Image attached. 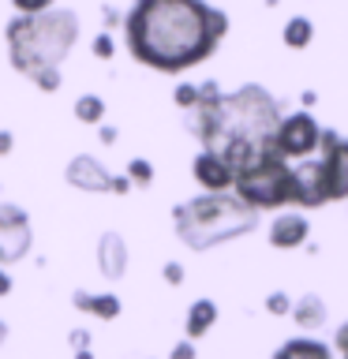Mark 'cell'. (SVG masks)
Instances as JSON below:
<instances>
[{
	"instance_id": "1",
	"label": "cell",
	"mask_w": 348,
	"mask_h": 359,
	"mask_svg": "<svg viewBox=\"0 0 348 359\" xmlns=\"http://www.w3.org/2000/svg\"><path fill=\"white\" fill-rule=\"evenodd\" d=\"M229 34V15L206 0H135L123 19L128 53L165 75L210 60Z\"/></svg>"
},
{
	"instance_id": "2",
	"label": "cell",
	"mask_w": 348,
	"mask_h": 359,
	"mask_svg": "<svg viewBox=\"0 0 348 359\" xmlns=\"http://www.w3.org/2000/svg\"><path fill=\"white\" fill-rule=\"evenodd\" d=\"M277 123H281V109L266 86L247 83L236 94H221L218 83H202L199 105L187 116V131L210 154L225 157L232 172H243L247 165L274 154Z\"/></svg>"
},
{
	"instance_id": "3",
	"label": "cell",
	"mask_w": 348,
	"mask_h": 359,
	"mask_svg": "<svg viewBox=\"0 0 348 359\" xmlns=\"http://www.w3.org/2000/svg\"><path fill=\"white\" fill-rule=\"evenodd\" d=\"M11 67L27 79L60 72L79 41V15L72 8H49L41 15H15L4 27Z\"/></svg>"
},
{
	"instance_id": "4",
	"label": "cell",
	"mask_w": 348,
	"mask_h": 359,
	"mask_svg": "<svg viewBox=\"0 0 348 359\" xmlns=\"http://www.w3.org/2000/svg\"><path fill=\"white\" fill-rule=\"evenodd\" d=\"M173 224L180 243L191 251H210V247L232 243L240 236L258 229V210L240 202L232 191L225 195H199L191 202H180L173 210Z\"/></svg>"
},
{
	"instance_id": "5",
	"label": "cell",
	"mask_w": 348,
	"mask_h": 359,
	"mask_svg": "<svg viewBox=\"0 0 348 359\" xmlns=\"http://www.w3.org/2000/svg\"><path fill=\"white\" fill-rule=\"evenodd\" d=\"M292 176H296V206L319 210L326 202L348 198V139L337 131H322L319 157L300 161Z\"/></svg>"
},
{
	"instance_id": "6",
	"label": "cell",
	"mask_w": 348,
	"mask_h": 359,
	"mask_svg": "<svg viewBox=\"0 0 348 359\" xmlns=\"http://www.w3.org/2000/svg\"><path fill=\"white\" fill-rule=\"evenodd\" d=\"M232 195L258 213L288 206V202L296 206V176H292V165L277 154H266L262 161H255L243 172H236Z\"/></svg>"
},
{
	"instance_id": "7",
	"label": "cell",
	"mask_w": 348,
	"mask_h": 359,
	"mask_svg": "<svg viewBox=\"0 0 348 359\" xmlns=\"http://www.w3.org/2000/svg\"><path fill=\"white\" fill-rule=\"evenodd\" d=\"M322 142V128L311 112H292V116H281L277 135H274V154L285 157V161H307V157L319 150Z\"/></svg>"
},
{
	"instance_id": "8",
	"label": "cell",
	"mask_w": 348,
	"mask_h": 359,
	"mask_svg": "<svg viewBox=\"0 0 348 359\" xmlns=\"http://www.w3.org/2000/svg\"><path fill=\"white\" fill-rule=\"evenodd\" d=\"M64 180L79 191H109V195H128L131 191V180L128 176H109L105 165H101L94 154L72 157L67 168H64Z\"/></svg>"
},
{
	"instance_id": "9",
	"label": "cell",
	"mask_w": 348,
	"mask_h": 359,
	"mask_svg": "<svg viewBox=\"0 0 348 359\" xmlns=\"http://www.w3.org/2000/svg\"><path fill=\"white\" fill-rule=\"evenodd\" d=\"M34 232L27 210L15 202H0V266H15L22 255L30 251Z\"/></svg>"
},
{
	"instance_id": "10",
	"label": "cell",
	"mask_w": 348,
	"mask_h": 359,
	"mask_svg": "<svg viewBox=\"0 0 348 359\" xmlns=\"http://www.w3.org/2000/svg\"><path fill=\"white\" fill-rule=\"evenodd\" d=\"M191 176H195V184L206 191V195H225V191H232V184H236V172L229 168V161L218 154H210V150H202L195 157Z\"/></svg>"
},
{
	"instance_id": "11",
	"label": "cell",
	"mask_w": 348,
	"mask_h": 359,
	"mask_svg": "<svg viewBox=\"0 0 348 359\" xmlns=\"http://www.w3.org/2000/svg\"><path fill=\"white\" fill-rule=\"evenodd\" d=\"M307 232H311V221L303 217V213L288 210V213H281V217H274V224H269V243H274L277 251H292V247H303Z\"/></svg>"
},
{
	"instance_id": "12",
	"label": "cell",
	"mask_w": 348,
	"mask_h": 359,
	"mask_svg": "<svg viewBox=\"0 0 348 359\" xmlns=\"http://www.w3.org/2000/svg\"><path fill=\"white\" fill-rule=\"evenodd\" d=\"M98 269L109 280H120L128 273V243H123L120 232H105L98 240Z\"/></svg>"
},
{
	"instance_id": "13",
	"label": "cell",
	"mask_w": 348,
	"mask_h": 359,
	"mask_svg": "<svg viewBox=\"0 0 348 359\" xmlns=\"http://www.w3.org/2000/svg\"><path fill=\"white\" fill-rule=\"evenodd\" d=\"M274 359H333V352L319 337H292L274 352Z\"/></svg>"
},
{
	"instance_id": "14",
	"label": "cell",
	"mask_w": 348,
	"mask_h": 359,
	"mask_svg": "<svg viewBox=\"0 0 348 359\" xmlns=\"http://www.w3.org/2000/svg\"><path fill=\"white\" fill-rule=\"evenodd\" d=\"M213 322H218V303H213V299H195V303L187 307V322H184L187 341L206 337V333L213 330Z\"/></svg>"
},
{
	"instance_id": "15",
	"label": "cell",
	"mask_w": 348,
	"mask_h": 359,
	"mask_svg": "<svg viewBox=\"0 0 348 359\" xmlns=\"http://www.w3.org/2000/svg\"><path fill=\"white\" fill-rule=\"evenodd\" d=\"M72 303H75L79 311H86V314H94V318H101V322L120 318V299L112 296V292H105V296H90V292L79 288L75 296H72Z\"/></svg>"
},
{
	"instance_id": "16",
	"label": "cell",
	"mask_w": 348,
	"mask_h": 359,
	"mask_svg": "<svg viewBox=\"0 0 348 359\" xmlns=\"http://www.w3.org/2000/svg\"><path fill=\"white\" fill-rule=\"evenodd\" d=\"M292 318H296L303 330H322L326 325V303L319 296H303L300 303H292Z\"/></svg>"
},
{
	"instance_id": "17",
	"label": "cell",
	"mask_w": 348,
	"mask_h": 359,
	"mask_svg": "<svg viewBox=\"0 0 348 359\" xmlns=\"http://www.w3.org/2000/svg\"><path fill=\"white\" fill-rule=\"evenodd\" d=\"M311 34H314V27H311L307 15H292V19L285 22V34H281V38H285L288 49H307V45H311Z\"/></svg>"
},
{
	"instance_id": "18",
	"label": "cell",
	"mask_w": 348,
	"mask_h": 359,
	"mask_svg": "<svg viewBox=\"0 0 348 359\" xmlns=\"http://www.w3.org/2000/svg\"><path fill=\"white\" fill-rule=\"evenodd\" d=\"M101 116H105V101L98 94H83L75 101V120L79 123H101Z\"/></svg>"
},
{
	"instance_id": "19",
	"label": "cell",
	"mask_w": 348,
	"mask_h": 359,
	"mask_svg": "<svg viewBox=\"0 0 348 359\" xmlns=\"http://www.w3.org/2000/svg\"><path fill=\"white\" fill-rule=\"evenodd\" d=\"M128 180H131V184H139V187H150L154 184V165L142 161V157H135V161L128 165Z\"/></svg>"
},
{
	"instance_id": "20",
	"label": "cell",
	"mask_w": 348,
	"mask_h": 359,
	"mask_svg": "<svg viewBox=\"0 0 348 359\" xmlns=\"http://www.w3.org/2000/svg\"><path fill=\"white\" fill-rule=\"evenodd\" d=\"M266 311L277 314V318H285V314H292V299L285 296V292H269V296H266Z\"/></svg>"
},
{
	"instance_id": "21",
	"label": "cell",
	"mask_w": 348,
	"mask_h": 359,
	"mask_svg": "<svg viewBox=\"0 0 348 359\" xmlns=\"http://www.w3.org/2000/svg\"><path fill=\"white\" fill-rule=\"evenodd\" d=\"M173 101H176V105L180 109H195L199 105V86H191V83H184V86H176V94H173Z\"/></svg>"
},
{
	"instance_id": "22",
	"label": "cell",
	"mask_w": 348,
	"mask_h": 359,
	"mask_svg": "<svg viewBox=\"0 0 348 359\" xmlns=\"http://www.w3.org/2000/svg\"><path fill=\"white\" fill-rule=\"evenodd\" d=\"M19 15H41V11L53 8V0H11Z\"/></svg>"
},
{
	"instance_id": "23",
	"label": "cell",
	"mask_w": 348,
	"mask_h": 359,
	"mask_svg": "<svg viewBox=\"0 0 348 359\" xmlns=\"http://www.w3.org/2000/svg\"><path fill=\"white\" fill-rule=\"evenodd\" d=\"M34 86L41 90V94H53V90H60V72H45L34 79Z\"/></svg>"
},
{
	"instance_id": "24",
	"label": "cell",
	"mask_w": 348,
	"mask_h": 359,
	"mask_svg": "<svg viewBox=\"0 0 348 359\" xmlns=\"http://www.w3.org/2000/svg\"><path fill=\"white\" fill-rule=\"evenodd\" d=\"M112 53H116V45H112V38H109V34H98V38H94V56H101V60H109Z\"/></svg>"
},
{
	"instance_id": "25",
	"label": "cell",
	"mask_w": 348,
	"mask_h": 359,
	"mask_svg": "<svg viewBox=\"0 0 348 359\" xmlns=\"http://www.w3.org/2000/svg\"><path fill=\"white\" fill-rule=\"evenodd\" d=\"M165 280H168V285H184V266H180V262H165Z\"/></svg>"
},
{
	"instance_id": "26",
	"label": "cell",
	"mask_w": 348,
	"mask_h": 359,
	"mask_svg": "<svg viewBox=\"0 0 348 359\" xmlns=\"http://www.w3.org/2000/svg\"><path fill=\"white\" fill-rule=\"evenodd\" d=\"M168 359H195V341H180Z\"/></svg>"
},
{
	"instance_id": "27",
	"label": "cell",
	"mask_w": 348,
	"mask_h": 359,
	"mask_svg": "<svg viewBox=\"0 0 348 359\" xmlns=\"http://www.w3.org/2000/svg\"><path fill=\"white\" fill-rule=\"evenodd\" d=\"M333 344H337V352H341V359H348V322L341 325V330H337Z\"/></svg>"
},
{
	"instance_id": "28",
	"label": "cell",
	"mask_w": 348,
	"mask_h": 359,
	"mask_svg": "<svg viewBox=\"0 0 348 359\" xmlns=\"http://www.w3.org/2000/svg\"><path fill=\"white\" fill-rule=\"evenodd\" d=\"M11 146H15L11 131H0V157H8V154H11Z\"/></svg>"
},
{
	"instance_id": "29",
	"label": "cell",
	"mask_w": 348,
	"mask_h": 359,
	"mask_svg": "<svg viewBox=\"0 0 348 359\" xmlns=\"http://www.w3.org/2000/svg\"><path fill=\"white\" fill-rule=\"evenodd\" d=\"M86 341H90V333H86V330H75V333H72V344L79 348V352L86 348Z\"/></svg>"
},
{
	"instance_id": "30",
	"label": "cell",
	"mask_w": 348,
	"mask_h": 359,
	"mask_svg": "<svg viewBox=\"0 0 348 359\" xmlns=\"http://www.w3.org/2000/svg\"><path fill=\"white\" fill-rule=\"evenodd\" d=\"M8 292H11V273H8V269H0V299H4Z\"/></svg>"
},
{
	"instance_id": "31",
	"label": "cell",
	"mask_w": 348,
	"mask_h": 359,
	"mask_svg": "<svg viewBox=\"0 0 348 359\" xmlns=\"http://www.w3.org/2000/svg\"><path fill=\"white\" fill-rule=\"evenodd\" d=\"M101 142H116V128H101Z\"/></svg>"
},
{
	"instance_id": "32",
	"label": "cell",
	"mask_w": 348,
	"mask_h": 359,
	"mask_svg": "<svg viewBox=\"0 0 348 359\" xmlns=\"http://www.w3.org/2000/svg\"><path fill=\"white\" fill-rule=\"evenodd\" d=\"M75 359H94V352H90V348H83V352H79Z\"/></svg>"
},
{
	"instance_id": "33",
	"label": "cell",
	"mask_w": 348,
	"mask_h": 359,
	"mask_svg": "<svg viewBox=\"0 0 348 359\" xmlns=\"http://www.w3.org/2000/svg\"><path fill=\"white\" fill-rule=\"evenodd\" d=\"M4 337H8V325H4V322H0V344H4Z\"/></svg>"
}]
</instances>
